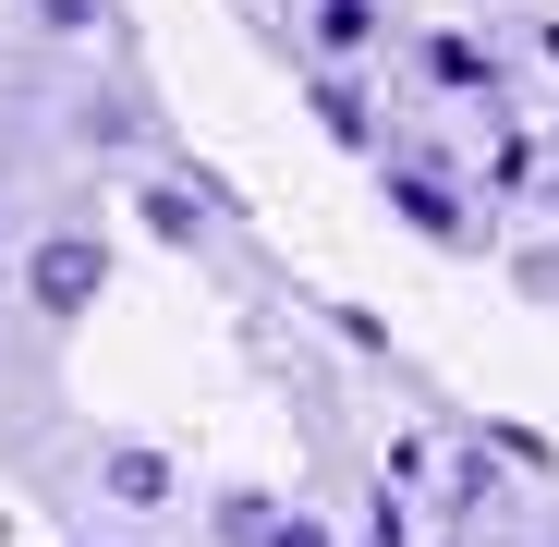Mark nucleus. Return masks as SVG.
I'll use <instances>...</instances> for the list:
<instances>
[{
    "label": "nucleus",
    "mask_w": 559,
    "mask_h": 547,
    "mask_svg": "<svg viewBox=\"0 0 559 547\" xmlns=\"http://www.w3.org/2000/svg\"><path fill=\"white\" fill-rule=\"evenodd\" d=\"M219 547H341V535L317 511H280V499L243 487V499H219Z\"/></svg>",
    "instance_id": "obj_1"
},
{
    "label": "nucleus",
    "mask_w": 559,
    "mask_h": 547,
    "mask_svg": "<svg viewBox=\"0 0 559 547\" xmlns=\"http://www.w3.org/2000/svg\"><path fill=\"white\" fill-rule=\"evenodd\" d=\"M98 281H110V255L85 243V231L37 243V305H49V317H85V305H98Z\"/></svg>",
    "instance_id": "obj_2"
},
{
    "label": "nucleus",
    "mask_w": 559,
    "mask_h": 547,
    "mask_svg": "<svg viewBox=\"0 0 559 547\" xmlns=\"http://www.w3.org/2000/svg\"><path fill=\"white\" fill-rule=\"evenodd\" d=\"M98 487H110V499H134V511H158V499H170V463H158V450H110Z\"/></svg>",
    "instance_id": "obj_3"
}]
</instances>
